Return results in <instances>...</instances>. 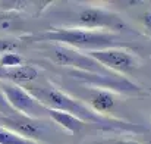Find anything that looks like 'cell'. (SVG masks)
<instances>
[{"label": "cell", "mask_w": 151, "mask_h": 144, "mask_svg": "<svg viewBox=\"0 0 151 144\" xmlns=\"http://www.w3.org/2000/svg\"><path fill=\"white\" fill-rule=\"evenodd\" d=\"M0 124L3 128L13 131L28 140H32L35 143H38L41 138H44L49 132V124L41 121V119H34V118H28L24 115H16L12 118H6L1 116L0 118Z\"/></svg>", "instance_id": "8"}, {"label": "cell", "mask_w": 151, "mask_h": 144, "mask_svg": "<svg viewBox=\"0 0 151 144\" xmlns=\"http://www.w3.org/2000/svg\"><path fill=\"white\" fill-rule=\"evenodd\" d=\"M0 90L15 112L34 119L47 116V107L34 96H31L22 85L13 82H0Z\"/></svg>", "instance_id": "5"}, {"label": "cell", "mask_w": 151, "mask_h": 144, "mask_svg": "<svg viewBox=\"0 0 151 144\" xmlns=\"http://www.w3.org/2000/svg\"><path fill=\"white\" fill-rule=\"evenodd\" d=\"M49 59L53 60L59 66H68L75 71L82 72H93V74H109L106 68H103L99 62H96L93 57H90L85 51L70 48L66 46L56 44L54 47L49 48L46 51Z\"/></svg>", "instance_id": "4"}, {"label": "cell", "mask_w": 151, "mask_h": 144, "mask_svg": "<svg viewBox=\"0 0 151 144\" xmlns=\"http://www.w3.org/2000/svg\"><path fill=\"white\" fill-rule=\"evenodd\" d=\"M47 116H50V119L53 122H56L59 127H62L63 130H66L70 134H79L81 131H84L88 127L99 128L96 125H90L87 122H82L78 118H75V116H72L66 112H60V110H54V109H47Z\"/></svg>", "instance_id": "10"}, {"label": "cell", "mask_w": 151, "mask_h": 144, "mask_svg": "<svg viewBox=\"0 0 151 144\" xmlns=\"http://www.w3.org/2000/svg\"><path fill=\"white\" fill-rule=\"evenodd\" d=\"M31 96H34L40 103H43L47 109H54L60 112H66L75 118H78L82 122H87L90 125H96L101 130L106 131H119V132H138V134H148L150 130L137 125V124H129L123 122L119 119H111L109 116L100 115L91 109V106L85 104L82 100L75 98L63 93L62 90L53 87V85H46V87H38V85H31L25 84L22 85Z\"/></svg>", "instance_id": "1"}, {"label": "cell", "mask_w": 151, "mask_h": 144, "mask_svg": "<svg viewBox=\"0 0 151 144\" xmlns=\"http://www.w3.org/2000/svg\"><path fill=\"white\" fill-rule=\"evenodd\" d=\"M141 22H142V25H144V30H145L147 35H150L151 37V10L145 12V13L142 15Z\"/></svg>", "instance_id": "16"}, {"label": "cell", "mask_w": 151, "mask_h": 144, "mask_svg": "<svg viewBox=\"0 0 151 144\" xmlns=\"http://www.w3.org/2000/svg\"><path fill=\"white\" fill-rule=\"evenodd\" d=\"M22 25V19L16 12L0 13V31H15Z\"/></svg>", "instance_id": "12"}, {"label": "cell", "mask_w": 151, "mask_h": 144, "mask_svg": "<svg viewBox=\"0 0 151 144\" xmlns=\"http://www.w3.org/2000/svg\"><path fill=\"white\" fill-rule=\"evenodd\" d=\"M107 144H142V143H138V141H134V140H116L113 143H107Z\"/></svg>", "instance_id": "17"}, {"label": "cell", "mask_w": 151, "mask_h": 144, "mask_svg": "<svg viewBox=\"0 0 151 144\" xmlns=\"http://www.w3.org/2000/svg\"><path fill=\"white\" fill-rule=\"evenodd\" d=\"M0 144H40L0 127Z\"/></svg>", "instance_id": "13"}, {"label": "cell", "mask_w": 151, "mask_h": 144, "mask_svg": "<svg viewBox=\"0 0 151 144\" xmlns=\"http://www.w3.org/2000/svg\"><path fill=\"white\" fill-rule=\"evenodd\" d=\"M28 41L34 43H56L63 44L66 47L76 48L81 51H91V50H103V48L122 47L125 43L119 38V34L110 31H96V30H85V28H51L47 31H41L37 34H29L25 37Z\"/></svg>", "instance_id": "2"}, {"label": "cell", "mask_w": 151, "mask_h": 144, "mask_svg": "<svg viewBox=\"0 0 151 144\" xmlns=\"http://www.w3.org/2000/svg\"><path fill=\"white\" fill-rule=\"evenodd\" d=\"M90 104H91V109L100 115H107L116 104V98L113 96L111 91H107V90H99L91 96L90 100Z\"/></svg>", "instance_id": "11"}, {"label": "cell", "mask_w": 151, "mask_h": 144, "mask_svg": "<svg viewBox=\"0 0 151 144\" xmlns=\"http://www.w3.org/2000/svg\"><path fill=\"white\" fill-rule=\"evenodd\" d=\"M148 134H150V132H148ZM142 144H151V134H150V137H148V140H145Z\"/></svg>", "instance_id": "18"}, {"label": "cell", "mask_w": 151, "mask_h": 144, "mask_svg": "<svg viewBox=\"0 0 151 144\" xmlns=\"http://www.w3.org/2000/svg\"><path fill=\"white\" fill-rule=\"evenodd\" d=\"M22 65H24L22 56H19L13 51H6L0 56V66H3V68L12 69V68H18V66H22Z\"/></svg>", "instance_id": "14"}, {"label": "cell", "mask_w": 151, "mask_h": 144, "mask_svg": "<svg viewBox=\"0 0 151 144\" xmlns=\"http://www.w3.org/2000/svg\"><path fill=\"white\" fill-rule=\"evenodd\" d=\"M85 53L90 57H93L96 62H99L103 68H106L107 71H113V72H131L138 65L135 54L120 47L91 50Z\"/></svg>", "instance_id": "7"}, {"label": "cell", "mask_w": 151, "mask_h": 144, "mask_svg": "<svg viewBox=\"0 0 151 144\" xmlns=\"http://www.w3.org/2000/svg\"><path fill=\"white\" fill-rule=\"evenodd\" d=\"M38 77V69L35 66H29V65H22L18 68H3L0 66V80H6L9 82L13 84H29L31 81L37 80Z\"/></svg>", "instance_id": "9"}, {"label": "cell", "mask_w": 151, "mask_h": 144, "mask_svg": "<svg viewBox=\"0 0 151 144\" xmlns=\"http://www.w3.org/2000/svg\"><path fill=\"white\" fill-rule=\"evenodd\" d=\"M78 28L96 30V31H110L120 34L129 31L128 24L113 10L100 6H87L81 9L76 16Z\"/></svg>", "instance_id": "3"}, {"label": "cell", "mask_w": 151, "mask_h": 144, "mask_svg": "<svg viewBox=\"0 0 151 144\" xmlns=\"http://www.w3.org/2000/svg\"><path fill=\"white\" fill-rule=\"evenodd\" d=\"M0 113H1V116H6V118H12V116L21 115V113H18V112H15V110L12 109V106H10L9 101L6 100V97H4L1 90H0Z\"/></svg>", "instance_id": "15"}, {"label": "cell", "mask_w": 151, "mask_h": 144, "mask_svg": "<svg viewBox=\"0 0 151 144\" xmlns=\"http://www.w3.org/2000/svg\"><path fill=\"white\" fill-rule=\"evenodd\" d=\"M70 77H73L76 81L84 82L87 85L97 87L99 90H107V91H114L120 94H139L142 93V88L132 81L123 78V77H116L110 74H93V72H82V71H75L70 69L69 72Z\"/></svg>", "instance_id": "6"}]
</instances>
